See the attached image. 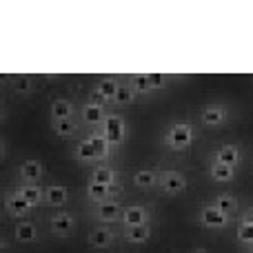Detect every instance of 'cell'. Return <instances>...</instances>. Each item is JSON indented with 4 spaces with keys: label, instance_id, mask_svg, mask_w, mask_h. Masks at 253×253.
<instances>
[{
    "label": "cell",
    "instance_id": "10",
    "mask_svg": "<svg viewBox=\"0 0 253 253\" xmlns=\"http://www.w3.org/2000/svg\"><path fill=\"white\" fill-rule=\"evenodd\" d=\"M215 162L236 169V167L240 165V149H238L236 144H224V147H220L218 153H215Z\"/></svg>",
    "mask_w": 253,
    "mask_h": 253
},
{
    "label": "cell",
    "instance_id": "2",
    "mask_svg": "<svg viewBox=\"0 0 253 253\" xmlns=\"http://www.w3.org/2000/svg\"><path fill=\"white\" fill-rule=\"evenodd\" d=\"M100 133L105 135L107 140H109L111 147H116V144H123L125 142V133H126L125 120L120 118L118 114L107 116V118L102 120V131H100Z\"/></svg>",
    "mask_w": 253,
    "mask_h": 253
},
{
    "label": "cell",
    "instance_id": "20",
    "mask_svg": "<svg viewBox=\"0 0 253 253\" xmlns=\"http://www.w3.org/2000/svg\"><path fill=\"white\" fill-rule=\"evenodd\" d=\"M16 240L20 242H34L36 236H38V229H36L34 222H27V220H22V222L16 224Z\"/></svg>",
    "mask_w": 253,
    "mask_h": 253
},
{
    "label": "cell",
    "instance_id": "9",
    "mask_svg": "<svg viewBox=\"0 0 253 253\" xmlns=\"http://www.w3.org/2000/svg\"><path fill=\"white\" fill-rule=\"evenodd\" d=\"M227 120V107L222 105H207L202 109V123L207 126H220Z\"/></svg>",
    "mask_w": 253,
    "mask_h": 253
},
{
    "label": "cell",
    "instance_id": "12",
    "mask_svg": "<svg viewBox=\"0 0 253 253\" xmlns=\"http://www.w3.org/2000/svg\"><path fill=\"white\" fill-rule=\"evenodd\" d=\"M16 193L20 198H25L27 202H29L31 207L40 205V202H44V191L38 187V184H22V187L16 189Z\"/></svg>",
    "mask_w": 253,
    "mask_h": 253
},
{
    "label": "cell",
    "instance_id": "30",
    "mask_svg": "<svg viewBox=\"0 0 253 253\" xmlns=\"http://www.w3.org/2000/svg\"><path fill=\"white\" fill-rule=\"evenodd\" d=\"M238 240L245 242V245H251L253 242V227L251 224L240 222V227H238Z\"/></svg>",
    "mask_w": 253,
    "mask_h": 253
},
{
    "label": "cell",
    "instance_id": "29",
    "mask_svg": "<svg viewBox=\"0 0 253 253\" xmlns=\"http://www.w3.org/2000/svg\"><path fill=\"white\" fill-rule=\"evenodd\" d=\"M131 89H133L135 93H149L151 91V84H149V76H142V74H138V76H131Z\"/></svg>",
    "mask_w": 253,
    "mask_h": 253
},
{
    "label": "cell",
    "instance_id": "23",
    "mask_svg": "<svg viewBox=\"0 0 253 253\" xmlns=\"http://www.w3.org/2000/svg\"><path fill=\"white\" fill-rule=\"evenodd\" d=\"M74 114V107L69 100H53L51 102V118L53 120H69Z\"/></svg>",
    "mask_w": 253,
    "mask_h": 253
},
{
    "label": "cell",
    "instance_id": "15",
    "mask_svg": "<svg viewBox=\"0 0 253 253\" xmlns=\"http://www.w3.org/2000/svg\"><path fill=\"white\" fill-rule=\"evenodd\" d=\"M7 211L11 215H16V218H22V215H27L31 211V205L25 198L18 196V193H11V196L7 198Z\"/></svg>",
    "mask_w": 253,
    "mask_h": 253
},
{
    "label": "cell",
    "instance_id": "5",
    "mask_svg": "<svg viewBox=\"0 0 253 253\" xmlns=\"http://www.w3.org/2000/svg\"><path fill=\"white\" fill-rule=\"evenodd\" d=\"M49 229H51L53 236L67 238V236H71V233H74L76 218L71 213H58V215H53V218L49 220Z\"/></svg>",
    "mask_w": 253,
    "mask_h": 253
},
{
    "label": "cell",
    "instance_id": "17",
    "mask_svg": "<svg viewBox=\"0 0 253 253\" xmlns=\"http://www.w3.org/2000/svg\"><path fill=\"white\" fill-rule=\"evenodd\" d=\"M67 202V189L65 187H58V184H53V187H47V191H44V205L49 207H62Z\"/></svg>",
    "mask_w": 253,
    "mask_h": 253
},
{
    "label": "cell",
    "instance_id": "8",
    "mask_svg": "<svg viewBox=\"0 0 253 253\" xmlns=\"http://www.w3.org/2000/svg\"><path fill=\"white\" fill-rule=\"evenodd\" d=\"M120 220L125 222V227H133V224H147L149 222V211L140 205L133 207H126L120 215Z\"/></svg>",
    "mask_w": 253,
    "mask_h": 253
},
{
    "label": "cell",
    "instance_id": "33",
    "mask_svg": "<svg viewBox=\"0 0 253 253\" xmlns=\"http://www.w3.org/2000/svg\"><path fill=\"white\" fill-rule=\"evenodd\" d=\"M242 222H245V224H251V227H253V207H249V209L242 213Z\"/></svg>",
    "mask_w": 253,
    "mask_h": 253
},
{
    "label": "cell",
    "instance_id": "14",
    "mask_svg": "<svg viewBox=\"0 0 253 253\" xmlns=\"http://www.w3.org/2000/svg\"><path fill=\"white\" fill-rule=\"evenodd\" d=\"M114 242V233H111V229H93L91 233H89V245L96 247V249H107V247Z\"/></svg>",
    "mask_w": 253,
    "mask_h": 253
},
{
    "label": "cell",
    "instance_id": "16",
    "mask_svg": "<svg viewBox=\"0 0 253 253\" xmlns=\"http://www.w3.org/2000/svg\"><path fill=\"white\" fill-rule=\"evenodd\" d=\"M89 182H96V184H107V187H114L116 184V171L111 169V167H96L91 173V178H89Z\"/></svg>",
    "mask_w": 253,
    "mask_h": 253
},
{
    "label": "cell",
    "instance_id": "26",
    "mask_svg": "<svg viewBox=\"0 0 253 253\" xmlns=\"http://www.w3.org/2000/svg\"><path fill=\"white\" fill-rule=\"evenodd\" d=\"M76 158H78L80 162H91V160H98V153H96V149L91 147L89 140H80V142L76 144Z\"/></svg>",
    "mask_w": 253,
    "mask_h": 253
},
{
    "label": "cell",
    "instance_id": "32",
    "mask_svg": "<svg viewBox=\"0 0 253 253\" xmlns=\"http://www.w3.org/2000/svg\"><path fill=\"white\" fill-rule=\"evenodd\" d=\"M149 84H151V91L153 89H162L167 84V80H165V76L162 74H149Z\"/></svg>",
    "mask_w": 253,
    "mask_h": 253
},
{
    "label": "cell",
    "instance_id": "28",
    "mask_svg": "<svg viewBox=\"0 0 253 253\" xmlns=\"http://www.w3.org/2000/svg\"><path fill=\"white\" fill-rule=\"evenodd\" d=\"M135 96H138V93L131 89V84H120V89H118V93H116L114 102H116V105H131V102L135 100Z\"/></svg>",
    "mask_w": 253,
    "mask_h": 253
},
{
    "label": "cell",
    "instance_id": "1",
    "mask_svg": "<svg viewBox=\"0 0 253 253\" xmlns=\"http://www.w3.org/2000/svg\"><path fill=\"white\" fill-rule=\"evenodd\" d=\"M167 144L173 151H184L193 142V126L189 123H173L167 131Z\"/></svg>",
    "mask_w": 253,
    "mask_h": 253
},
{
    "label": "cell",
    "instance_id": "3",
    "mask_svg": "<svg viewBox=\"0 0 253 253\" xmlns=\"http://www.w3.org/2000/svg\"><path fill=\"white\" fill-rule=\"evenodd\" d=\"M158 184H160V189L167 193H180L187 189V178H184L180 171H162V173L158 175Z\"/></svg>",
    "mask_w": 253,
    "mask_h": 253
},
{
    "label": "cell",
    "instance_id": "34",
    "mask_svg": "<svg viewBox=\"0 0 253 253\" xmlns=\"http://www.w3.org/2000/svg\"><path fill=\"white\" fill-rule=\"evenodd\" d=\"M191 253H209V251H207V249H193Z\"/></svg>",
    "mask_w": 253,
    "mask_h": 253
},
{
    "label": "cell",
    "instance_id": "4",
    "mask_svg": "<svg viewBox=\"0 0 253 253\" xmlns=\"http://www.w3.org/2000/svg\"><path fill=\"white\" fill-rule=\"evenodd\" d=\"M200 222L209 229H222L229 224V215H224L220 209H215V205H205L200 209Z\"/></svg>",
    "mask_w": 253,
    "mask_h": 253
},
{
    "label": "cell",
    "instance_id": "11",
    "mask_svg": "<svg viewBox=\"0 0 253 253\" xmlns=\"http://www.w3.org/2000/svg\"><path fill=\"white\" fill-rule=\"evenodd\" d=\"M80 116H83V120L87 125H100L102 120L107 118L102 105H98V102H87V105L83 107V111H80Z\"/></svg>",
    "mask_w": 253,
    "mask_h": 253
},
{
    "label": "cell",
    "instance_id": "13",
    "mask_svg": "<svg viewBox=\"0 0 253 253\" xmlns=\"http://www.w3.org/2000/svg\"><path fill=\"white\" fill-rule=\"evenodd\" d=\"M151 236V229L149 224H133V227H125V238L133 245H142V242L149 240Z\"/></svg>",
    "mask_w": 253,
    "mask_h": 253
},
{
    "label": "cell",
    "instance_id": "25",
    "mask_svg": "<svg viewBox=\"0 0 253 253\" xmlns=\"http://www.w3.org/2000/svg\"><path fill=\"white\" fill-rule=\"evenodd\" d=\"M89 142H91V147L96 149V153H98V160H102V158H107L109 156V151H111V144H109V140L105 138L102 133H93V135H89Z\"/></svg>",
    "mask_w": 253,
    "mask_h": 253
},
{
    "label": "cell",
    "instance_id": "6",
    "mask_svg": "<svg viewBox=\"0 0 253 253\" xmlns=\"http://www.w3.org/2000/svg\"><path fill=\"white\" fill-rule=\"evenodd\" d=\"M18 175L22 178V182L25 184H36V182L42 180L44 167L40 165V160H25L20 165V169H18Z\"/></svg>",
    "mask_w": 253,
    "mask_h": 253
},
{
    "label": "cell",
    "instance_id": "31",
    "mask_svg": "<svg viewBox=\"0 0 253 253\" xmlns=\"http://www.w3.org/2000/svg\"><path fill=\"white\" fill-rule=\"evenodd\" d=\"M13 87H16V91H18V93L27 96V93L31 91V78H29V76H22V78H16V80H13Z\"/></svg>",
    "mask_w": 253,
    "mask_h": 253
},
{
    "label": "cell",
    "instance_id": "19",
    "mask_svg": "<svg viewBox=\"0 0 253 253\" xmlns=\"http://www.w3.org/2000/svg\"><path fill=\"white\" fill-rule=\"evenodd\" d=\"M109 196H111V187H107V184H96V182L87 184V198L93 200L96 205L98 202H107Z\"/></svg>",
    "mask_w": 253,
    "mask_h": 253
},
{
    "label": "cell",
    "instance_id": "24",
    "mask_svg": "<svg viewBox=\"0 0 253 253\" xmlns=\"http://www.w3.org/2000/svg\"><path fill=\"white\" fill-rule=\"evenodd\" d=\"M51 126H53V131H56V135H60V138H71V135L78 131V125H76L74 118H69V120H51Z\"/></svg>",
    "mask_w": 253,
    "mask_h": 253
},
{
    "label": "cell",
    "instance_id": "18",
    "mask_svg": "<svg viewBox=\"0 0 253 253\" xmlns=\"http://www.w3.org/2000/svg\"><path fill=\"white\" fill-rule=\"evenodd\" d=\"M118 89H120V84L116 83L114 78H105V80H100V83H98L96 96H100L102 100H114L116 93H118Z\"/></svg>",
    "mask_w": 253,
    "mask_h": 253
},
{
    "label": "cell",
    "instance_id": "7",
    "mask_svg": "<svg viewBox=\"0 0 253 253\" xmlns=\"http://www.w3.org/2000/svg\"><path fill=\"white\" fill-rule=\"evenodd\" d=\"M123 215V209H120L118 202H98L96 205V218L100 222H116Z\"/></svg>",
    "mask_w": 253,
    "mask_h": 253
},
{
    "label": "cell",
    "instance_id": "21",
    "mask_svg": "<svg viewBox=\"0 0 253 253\" xmlns=\"http://www.w3.org/2000/svg\"><path fill=\"white\" fill-rule=\"evenodd\" d=\"M209 175L211 180H215V182H231L233 175H236V169H231V167L227 165H218V162H213L209 169Z\"/></svg>",
    "mask_w": 253,
    "mask_h": 253
},
{
    "label": "cell",
    "instance_id": "22",
    "mask_svg": "<svg viewBox=\"0 0 253 253\" xmlns=\"http://www.w3.org/2000/svg\"><path fill=\"white\" fill-rule=\"evenodd\" d=\"M215 209H220L224 215H233L238 211V200L236 196H231V193H220L218 198H215Z\"/></svg>",
    "mask_w": 253,
    "mask_h": 253
},
{
    "label": "cell",
    "instance_id": "27",
    "mask_svg": "<svg viewBox=\"0 0 253 253\" xmlns=\"http://www.w3.org/2000/svg\"><path fill=\"white\" fill-rule=\"evenodd\" d=\"M133 184L135 187H142V189H149L153 184H158V175L149 169H142V171H135L133 173Z\"/></svg>",
    "mask_w": 253,
    "mask_h": 253
}]
</instances>
